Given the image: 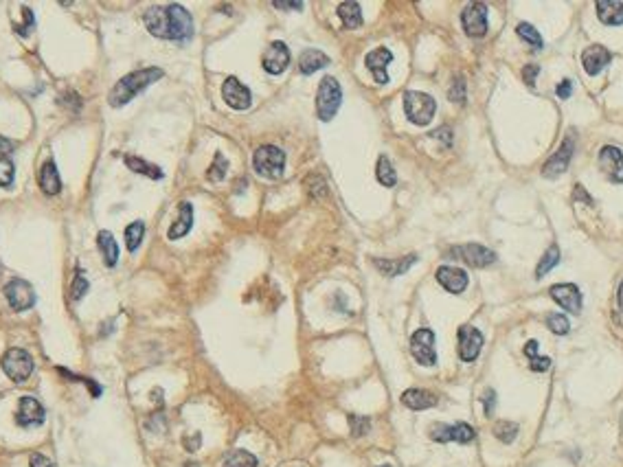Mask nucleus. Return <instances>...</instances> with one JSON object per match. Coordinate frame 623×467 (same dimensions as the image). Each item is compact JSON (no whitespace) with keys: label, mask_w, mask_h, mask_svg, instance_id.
<instances>
[{"label":"nucleus","mask_w":623,"mask_h":467,"mask_svg":"<svg viewBox=\"0 0 623 467\" xmlns=\"http://www.w3.org/2000/svg\"><path fill=\"white\" fill-rule=\"evenodd\" d=\"M610 60H613L610 51L604 49V47H599V44H593V47H588L582 53V64H584V69H586L588 75H597L602 69H606V66L610 64Z\"/></svg>","instance_id":"20"},{"label":"nucleus","mask_w":623,"mask_h":467,"mask_svg":"<svg viewBox=\"0 0 623 467\" xmlns=\"http://www.w3.org/2000/svg\"><path fill=\"white\" fill-rule=\"evenodd\" d=\"M40 187L47 195H55L62 191V180L58 173V167H55L53 160H47L40 169Z\"/></svg>","instance_id":"24"},{"label":"nucleus","mask_w":623,"mask_h":467,"mask_svg":"<svg viewBox=\"0 0 623 467\" xmlns=\"http://www.w3.org/2000/svg\"><path fill=\"white\" fill-rule=\"evenodd\" d=\"M474 437H476V432H474L472 426H467V424H454L452 426V441L470 443V441H474Z\"/></svg>","instance_id":"39"},{"label":"nucleus","mask_w":623,"mask_h":467,"mask_svg":"<svg viewBox=\"0 0 623 467\" xmlns=\"http://www.w3.org/2000/svg\"><path fill=\"white\" fill-rule=\"evenodd\" d=\"M342 104V91L340 84L333 80V77H322V82L318 86L316 93V115L320 121H331L336 117L338 108Z\"/></svg>","instance_id":"3"},{"label":"nucleus","mask_w":623,"mask_h":467,"mask_svg":"<svg viewBox=\"0 0 623 467\" xmlns=\"http://www.w3.org/2000/svg\"><path fill=\"white\" fill-rule=\"evenodd\" d=\"M86 292H88V279H86L82 272H77L75 281H73V287H71L73 301H82V298L86 296Z\"/></svg>","instance_id":"42"},{"label":"nucleus","mask_w":623,"mask_h":467,"mask_svg":"<svg viewBox=\"0 0 623 467\" xmlns=\"http://www.w3.org/2000/svg\"><path fill=\"white\" fill-rule=\"evenodd\" d=\"M193 226V206L189 202H183L178 206V219L172 224L169 232H167V237L169 239H180L185 237L189 230Z\"/></svg>","instance_id":"21"},{"label":"nucleus","mask_w":623,"mask_h":467,"mask_svg":"<svg viewBox=\"0 0 623 467\" xmlns=\"http://www.w3.org/2000/svg\"><path fill=\"white\" fill-rule=\"evenodd\" d=\"M327 64H329V58L318 49H307L301 53V58H298V69H301L303 75L316 73L320 69H325Z\"/></svg>","instance_id":"25"},{"label":"nucleus","mask_w":623,"mask_h":467,"mask_svg":"<svg viewBox=\"0 0 623 467\" xmlns=\"http://www.w3.org/2000/svg\"><path fill=\"white\" fill-rule=\"evenodd\" d=\"M461 22L470 38H483L487 33V7L483 3H470L463 9Z\"/></svg>","instance_id":"10"},{"label":"nucleus","mask_w":623,"mask_h":467,"mask_svg":"<svg viewBox=\"0 0 623 467\" xmlns=\"http://www.w3.org/2000/svg\"><path fill=\"white\" fill-rule=\"evenodd\" d=\"M547 325L553 333H558V336H564V333H569V329H571V322L564 314H549Z\"/></svg>","instance_id":"38"},{"label":"nucleus","mask_w":623,"mask_h":467,"mask_svg":"<svg viewBox=\"0 0 623 467\" xmlns=\"http://www.w3.org/2000/svg\"><path fill=\"white\" fill-rule=\"evenodd\" d=\"M410 353L421 366H435L437 351H435V333L430 329H417L410 336Z\"/></svg>","instance_id":"7"},{"label":"nucleus","mask_w":623,"mask_h":467,"mask_svg":"<svg viewBox=\"0 0 623 467\" xmlns=\"http://www.w3.org/2000/svg\"><path fill=\"white\" fill-rule=\"evenodd\" d=\"M5 296L14 311H27L36 305V290L25 279H11L5 285Z\"/></svg>","instance_id":"9"},{"label":"nucleus","mask_w":623,"mask_h":467,"mask_svg":"<svg viewBox=\"0 0 623 467\" xmlns=\"http://www.w3.org/2000/svg\"><path fill=\"white\" fill-rule=\"evenodd\" d=\"M3 371L7 373L9 380H14L18 384L27 382L31 373H33V358L25 351V349H9L5 355H3Z\"/></svg>","instance_id":"6"},{"label":"nucleus","mask_w":623,"mask_h":467,"mask_svg":"<svg viewBox=\"0 0 623 467\" xmlns=\"http://www.w3.org/2000/svg\"><path fill=\"white\" fill-rule=\"evenodd\" d=\"M272 5H274L277 9H290V11H294V9H296V11H301V9H303V3H283V0H274Z\"/></svg>","instance_id":"48"},{"label":"nucleus","mask_w":623,"mask_h":467,"mask_svg":"<svg viewBox=\"0 0 623 467\" xmlns=\"http://www.w3.org/2000/svg\"><path fill=\"white\" fill-rule=\"evenodd\" d=\"M538 73H540L538 66L529 64V66H525V69H522V80L527 82V86H533V84H536V77H538Z\"/></svg>","instance_id":"44"},{"label":"nucleus","mask_w":623,"mask_h":467,"mask_svg":"<svg viewBox=\"0 0 623 467\" xmlns=\"http://www.w3.org/2000/svg\"><path fill=\"white\" fill-rule=\"evenodd\" d=\"M551 298L560 307H564L566 311H571V314H580L582 311V292L580 287L573 285V283H558L553 285L549 290Z\"/></svg>","instance_id":"12"},{"label":"nucleus","mask_w":623,"mask_h":467,"mask_svg":"<svg viewBox=\"0 0 623 467\" xmlns=\"http://www.w3.org/2000/svg\"><path fill=\"white\" fill-rule=\"evenodd\" d=\"M402 404L410 410H426L437 406V397L424 391V388H408V391L402 395Z\"/></svg>","instance_id":"23"},{"label":"nucleus","mask_w":623,"mask_h":467,"mask_svg":"<svg viewBox=\"0 0 623 467\" xmlns=\"http://www.w3.org/2000/svg\"><path fill=\"white\" fill-rule=\"evenodd\" d=\"M143 22L154 38L163 40H189L193 33L191 14L178 3L150 7L143 16Z\"/></svg>","instance_id":"1"},{"label":"nucleus","mask_w":623,"mask_h":467,"mask_svg":"<svg viewBox=\"0 0 623 467\" xmlns=\"http://www.w3.org/2000/svg\"><path fill=\"white\" fill-rule=\"evenodd\" d=\"M9 152H14V143H11V141H7L5 136H0V154H3V156H7Z\"/></svg>","instance_id":"52"},{"label":"nucleus","mask_w":623,"mask_h":467,"mask_svg":"<svg viewBox=\"0 0 623 467\" xmlns=\"http://www.w3.org/2000/svg\"><path fill=\"white\" fill-rule=\"evenodd\" d=\"M124 160H126V165H128L134 173L148 176V178H152V180H161V178L165 176L161 167H156V165H152V163H148V160H143V158H139V156H126Z\"/></svg>","instance_id":"29"},{"label":"nucleus","mask_w":623,"mask_h":467,"mask_svg":"<svg viewBox=\"0 0 623 467\" xmlns=\"http://www.w3.org/2000/svg\"><path fill=\"white\" fill-rule=\"evenodd\" d=\"M555 93H558L560 99H569L573 95V84L569 80H564V82L558 84V91H555Z\"/></svg>","instance_id":"46"},{"label":"nucleus","mask_w":623,"mask_h":467,"mask_svg":"<svg viewBox=\"0 0 623 467\" xmlns=\"http://www.w3.org/2000/svg\"><path fill=\"white\" fill-rule=\"evenodd\" d=\"M29 463H31V467H55L47 457H44V454H31Z\"/></svg>","instance_id":"47"},{"label":"nucleus","mask_w":623,"mask_h":467,"mask_svg":"<svg viewBox=\"0 0 623 467\" xmlns=\"http://www.w3.org/2000/svg\"><path fill=\"white\" fill-rule=\"evenodd\" d=\"M375 176H377V182H380L382 187H395V182H397L395 169H393V165H391V160L386 158V156H380V158H377Z\"/></svg>","instance_id":"30"},{"label":"nucleus","mask_w":623,"mask_h":467,"mask_svg":"<svg viewBox=\"0 0 623 467\" xmlns=\"http://www.w3.org/2000/svg\"><path fill=\"white\" fill-rule=\"evenodd\" d=\"M437 281L441 287H446L448 292L461 294L467 287V274L461 268H454V265H441L437 270Z\"/></svg>","instance_id":"19"},{"label":"nucleus","mask_w":623,"mask_h":467,"mask_svg":"<svg viewBox=\"0 0 623 467\" xmlns=\"http://www.w3.org/2000/svg\"><path fill=\"white\" fill-rule=\"evenodd\" d=\"M516 33L520 36V40H525L527 44H531L533 49H542V38H540V33L533 29L531 25H527V22H520L518 25V29H516Z\"/></svg>","instance_id":"36"},{"label":"nucleus","mask_w":623,"mask_h":467,"mask_svg":"<svg viewBox=\"0 0 623 467\" xmlns=\"http://www.w3.org/2000/svg\"><path fill=\"white\" fill-rule=\"evenodd\" d=\"M222 467H257V459L246 450H233L231 454H226Z\"/></svg>","instance_id":"31"},{"label":"nucleus","mask_w":623,"mask_h":467,"mask_svg":"<svg viewBox=\"0 0 623 467\" xmlns=\"http://www.w3.org/2000/svg\"><path fill=\"white\" fill-rule=\"evenodd\" d=\"M404 112L410 123L428 125L437 112V104H435V99L426 93L408 91V93H404Z\"/></svg>","instance_id":"4"},{"label":"nucleus","mask_w":623,"mask_h":467,"mask_svg":"<svg viewBox=\"0 0 623 467\" xmlns=\"http://www.w3.org/2000/svg\"><path fill=\"white\" fill-rule=\"evenodd\" d=\"M430 439L437 443H448L452 441V426L448 424H435L430 428Z\"/></svg>","instance_id":"40"},{"label":"nucleus","mask_w":623,"mask_h":467,"mask_svg":"<svg viewBox=\"0 0 623 467\" xmlns=\"http://www.w3.org/2000/svg\"><path fill=\"white\" fill-rule=\"evenodd\" d=\"M44 408L38 399L33 397H22L20 404H18V413H16V424L22 426V428H33V426H40L44 424Z\"/></svg>","instance_id":"14"},{"label":"nucleus","mask_w":623,"mask_h":467,"mask_svg":"<svg viewBox=\"0 0 623 467\" xmlns=\"http://www.w3.org/2000/svg\"><path fill=\"white\" fill-rule=\"evenodd\" d=\"M252 167L255 171L263 178H281L285 169V154L277 145H261L259 149H255L252 156Z\"/></svg>","instance_id":"5"},{"label":"nucleus","mask_w":623,"mask_h":467,"mask_svg":"<svg viewBox=\"0 0 623 467\" xmlns=\"http://www.w3.org/2000/svg\"><path fill=\"white\" fill-rule=\"evenodd\" d=\"M185 467H200V465H198V463H187Z\"/></svg>","instance_id":"54"},{"label":"nucleus","mask_w":623,"mask_h":467,"mask_svg":"<svg viewBox=\"0 0 623 467\" xmlns=\"http://www.w3.org/2000/svg\"><path fill=\"white\" fill-rule=\"evenodd\" d=\"M617 301H619V307L623 309V281H621V285H619V294H617Z\"/></svg>","instance_id":"53"},{"label":"nucleus","mask_w":623,"mask_h":467,"mask_svg":"<svg viewBox=\"0 0 623 467\" xmlns=\"http://www.w3.org/2000/svg\"><path fill=\"white\" fill-rule=\"evenodd\" d=\"M143 237H145V224H143V221H132V224L126 228V243H128V250H130V252H134V250L141 246Z\"/></svg>","instance_id":"32"},{"label":"nucleus","mask_w":623,"mask_h":467,"mask_svg":"<svg viewBox=\"0 0 623 467\" xmlns=\"http://www.w3.org/2000/svg\"><path fill=\"white\" fill-rule=\"evenodd\" d=\"M494 399H496L494 391H487V393H485V415H492V410H494Z\"/></svg>","instance_id":"50"},{"label":"nucleus","mask_w":623,"mask_h":467,"mask_svg":"<svg viewBox=\"0 0 623 467\" xmlns=\"http://www.w3.org/2000/svg\"><path fill=\"white\" fill-rule=\"evenodd\" d=\"M573 145H575L573 139H566L560 145V149L555 152L547 163H544V167H542L544 178H558L566 171V167H569L571 156H573Z\"/></svg>","instance_id":"16"},{"label":"nucleus","mask_w":623,"mask_h":467,"mask_svg":"<svg viewBox=\"0 0 623 467\" xmlns=\"http://www.w3.org/2000/svg\"><path fill=\"white\" fill-rule=\"evenodd\" d=\"M261 64L270 75H279L287 69V64H290V51H287V47L283 42L277 40V42L270 44L268 51L263 53Z\"/></svg>","instance_id":"15"},{"label":"nucleus","mask_w":623,"mask_h":467,"mask_svg":"<svg viewBox=\"0 0 623 467\" xmlns=\"http://www.w3.org/2000/svg\"><path fill=\"white\" fill-rule=\"evenodd\" d=\"M525 353L529 355V360H533L538 355V340H529L525 344Z\"/></svg>","instance_id":"51"},{"label":"nucleus","mask_w":623,"mask_h":467,"mask_svg":"<svg viewBox=\"0 0 623 467\" xmlns=\"http://www.w3.org/2000/svg\"><path fill=\"white\" fill-rule=\"evenodd\" d=\"M338 16L347 29H358L362 25V9L358 3H353V0H347V3L338 5Z\"/></svg>","instance_id":"28"},{"label":"nucleus","mask_w":623,"mask_h":467,"mask_svg":"<svg viewBox=\"0 0 623 467\" xmlns=\"http://www.w3.org/2000/svg\"><path fill=\"white\" fill-rule=\"evenodd\" d=\"M558 261H560V248L553 243V246H551L547 252H544V257H542L540 263H538V270H536V276H538V279H542L544 274H549V272L555 268V265H558Z\"/></svg>","instance_id":"33"},{"label":"nucleus","mask_w":623,"mask_h":467,"mask_svg":"<svg viewBox=\"0 0 623 467\" xmlns=\"http://www.w3.org/2000/svg\"><path fill=\"white\" fill-rule=\"evenodd\" d=\"M417 261L415 254H410V257H404V259H373L375 268L384 272L386 276H397V274H404L410 265Z\"/></svg>","instance_id":"26"},{"label":"nucleus","mask_w":623,"mask_h":467,"mask_svg":"<svg viewBox=\"0 0 623 467\" xmlns=\"http://www.w3.org/2000/svg\"><path fill=\"white\" fill-rule=\"evenodd\" d=\"M448 97H450V101H454V104H463L465 101V84H463L461 77H457V80H454Z\"/></svg>","instance_id":"43"},{"label":"nucleus","mask_w":623,"mask_h":467,"mask_svg":"<svg viewBox=\"0 0 623 467\" xmlns=\"http://www.w3.org/2000/svg\"><path fill=\"white\" fill-rule=\"evenodd\" d=\"M200 443H202V437H200V435H193L191 439H185V448H187L189 452H196V450L200 448Z\"/></svg>","instance_id":"49"},{"label":"nucleus","mask_w":623,"mask_h":467,"mask_svg":"<svg viewBox=\"0 0 623 467\" xmlns=\"http://www.w3.org/2000/svg\"><path fill=\"white\" fill-rule=\"evenodd\" d=\"M349 424H351V435L353 437H362L371 428V421L366 417H358V415H349Z\"/></svg>","instance_id":"41"},{"label":"nucleus","mask_w":623,"mask_h":467,"mask_svg":"<svg viewBox=\"0 0 623 467\" xmlns=\"http://www.w3.org/2000/svg\"><path fill=\"white\" fill-rule=\"evenodd\" d=\"M222 97H224V101L233 110H248L250 101H252L250 91L237 80V77H228L224 82V86H222Z\"/></svg>","instance_id":"13"},{"label":"nucleus","mask_w":623,"mask_h":467,"mask_svg":"<svg viewBox=\"0 0 623 467\" xmlns=\"http://www.w3.org/2000/svg\"><path fill=\"white\" fill-rule=\"evenodd\" d=\"M382 467H391V465H382Z\"/></svg>","instance_id":"55"},{"label":"nucleus","mask_w":623,"mask_h":467,"mask_svg":"<svg viewBox=\"0 0 623 467\" xmlns=\"http://www.w3.org/2000/svg\"><path fill=\"white\" fill-rule=\"evenodd\" d=\"M14 184V163L7 156H0V189Z\"/></svg>","instance_id":"37"},{"label":"nucleus","mask_w":623,"mask_h":467,"mask_svg":"<svg viewBox=\"0 0 623 467\" xmlns=\"http://www.w3.org/2000/svg\"><path fill=\"white\" fill-rule=\"evenodd\" d=\"M483 349V333L476 327L465 325L459 329V358L463 362H474Z\"/></svg>","instance_id":"11"},{"label":"nucleus","mask_w":623,"mask_h":467,"mask_svg":"<svg viewBox=\"0 0 623 467\" xmlns=\"http://www.w3.org/2000/svg\"><path fill=\"white\" fill-rule=\"evenodd\" d=\"M97 243H99V250H102V254H104L106 265L108 268H115L117 261H119V246H117V241L113 237V232L102 230L97 235Z\"/></svg>","instance_id":"27"},{"label":"nucleus","mask_w":623,"mask_h":467,"mask_svg":"<svg viewBox=\"0 0 623 467\" xmlns=\"http://www.w3.org/2000/svg\"><path fill=\"white\" fill-rule=\"evenodd\" d=\"M364 62H366V69H369V71L373 73V80H375V84H380V86L388 84L386 66L393 62V53H391V51L384 49V47H380V49H373V51H371V53L364 58Z\"/></svg>","instance_id":"17"},{"label":"nucleus","mask_w":623,"mask_h":467,"mask_svg":"<svg viewBox=\"0 0 623 467\" xmlns=\"http://www.w3.org/2000/svg\"><path fill=\"white\" fill-rule=\"evenodd\" d=\"M597 16L604 25L619 27L623 25V3H619V0H599Z\"/></svg>","instance_id":"22"},{"label":"nucleus","mask_w":623,"mask_h":467,"mask_svg":"<svg viewBox=\"0 0 623 467\" xmlns=\"http://www.w3.org/2000/svg\"><path fill=\"white\" fill-rule=\"evenodd\" d=\"M599 167L613 182H623V154L617 147L608 145L599 152Z\"/></svg>","instance_id":"18"},{"label":"nucleus","mask_w":623,"mask_h":467,"mask_svg":"<svg viewBox=\"0 0 623 467\" xmlns=\"http://www.w3.org/2000/svg\"><path fill=\"white\" fill-rule=\"evenodd\" d=\"M549 366H551V360H549V358H540V355H536V358L531 360V371L542 373V371H547Z\"/></svg>","instance_id":"45"},{"label":"nucleus","mask_w":623,"mask_h":467,"mask_svg":"<svg viewBox=\"0 0 623 467\" xmlns=\"http://www.w3.org/2000/svg\"><path fill=\"white\" fill-rule=\"evenodd\" d=\"M448 254L454 259H461L467 265H472V268H487V265H492L496 261V252L481 246V243H463V246L452 248Z\"/></svg>","instance_id":"8"},{"label":"nucleus","mask_w":623,"mask_h":467,"mask_svg":"<svg viewBox=\"0 0 623 467\" xmlns=\"http://www.w3.org/2000/svg\"><path fill=\"white\" fill-rule=\"evenodd\" d=\"M226 171H228V160L224 158V154L218 152L215 158H213V165H211L209 171H207V178L211 182H220V180H224Z\"/></svg>","instance_id":"34"},{"label":"nucleus","mask_w":623,"mask_h":467,"mask_svg":"<svg viewBox=\"0 0 623 467\" xmlns=\"http://www.w3.org/2000/svg\"><path fill=\"white\" fill-rule=\"evenodd\" d=\"M494 437L503 443H511L516 437H518V426L514 421H498L494 426Z\"/></svg>","instance_id":"35"},{"label":"nucleus","mask_w":623,"mask_h":467,"mask_svg":"<svg viewBox=\"0 0 623 467\" xmlns=\"http://www.w3.org/2000/svg\"><path fill=\"white\" fill-rule=\"evenodd\" d=\"M163 77V69H156V66H150V69H141L134 71L115 84V88L108 95V104L113 108H124L126 104H130L137 95H141L148 86H152L154 82H158Z\"/></svg>","instance_id":"2"}]
</instances>
